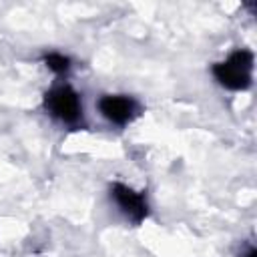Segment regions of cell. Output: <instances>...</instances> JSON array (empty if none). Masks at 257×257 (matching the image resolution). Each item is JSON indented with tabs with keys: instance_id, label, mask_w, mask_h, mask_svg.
<instances>
[{
	"instance_id": "cell-1",
	"label": "cell",
	"mask_w": 257,
	"mask_h": 257,
	"mask_svg": "<svg viewBox=\"0 0 257 257\" xmlns=\"http://www.w3.org/2000/svg\"><path fill=\"white\" fill-rule=\"evenodd\" d=\"M253 52L247 48H237L225 60L213 64L211 72L221 86L229 90H245L253 82Z\"/></svg>"
},
{
	"instance_id": "cell-6",
	"label": "cell",
	"mask_w": 257,
	"mask_h": 257,
	"mask_svg": "<svg viewBox=\"0 0 257 257\" xmlns=\"http://www.w3.org/2000/svg\"><path fill=\"white\" fill-rule=\"evenodd\" d=\"M255 255H257V253H255V249H253V247H249V249H247V253H243L241 257H255Z\"/></svg>"
},
{
	"instance_id": "cell-5",
	"label": "cell",
	"mask_w": 257,
	"mask_h": 257,
	"mask_svg": "<svg viewBox=\"0 0 257 257\" xmlns=\"http://www.w3.org/2000/svg\"><path fill=\"white\" fill-rule=\"evenodd\" d=\"M42 62H44V66H46L50 72H54L56 76H66V74L70 72V68H72L70 56H66V54H62V52H46V54L42 56Z\"/></svg>"
},
{
	"instance_id": "cell-4",
	"label": "cell",
	"mask_w": 257,
	"mask_h": 257,
	"mask_svg": "<svg viewBox=\"0 0 257 257\" xmlns=\"http://www.w3.org/2000/svg\"><path fill=\"white\" fill-rule=\"evenodd\" d=\"M110 193V199L112 203L116 205V209L135 225L143 223L149 215V201H147V195L143 191H137L124 183H118L114 181L108 189Z\"/></svg>"
},
{
	"instance_id": "cell-2",
	"label": "cell",
	"mask_w": 257,
	"mask_h": 257,
	"mask_svg": "<svg viewBox=\"0 0 257 257\" xmlns=\"http://www.w3.org/2000/svg\"><path fill=\"white\" fill-rule=\"evenodd\" d=\"M44 108L54 120L66 126H76L84 118L82 98L68 82L52 84L44 92Z\"/></svg>"
},
{
	"instance_id": "cell-3",
	"label": "cell",
	"mask_w": 257,
	"mask_h": 257,
	"mask_svg": "<svg viewBox=\"0 0 257 257\" xmlns=\"http://www.w3.org/2000/svg\"><path fill=\"white\" fill-rule=\"evenodd\" d=\"M96 108L100 116L114 126H126L141 114L139 100L128 94H102L96 102Z\"/></svg>"
}]
</instances>
